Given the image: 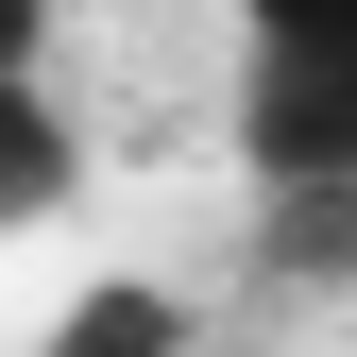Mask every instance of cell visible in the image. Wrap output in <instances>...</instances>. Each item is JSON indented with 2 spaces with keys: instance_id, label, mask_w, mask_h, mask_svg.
I'll list each match as a JSON object with an SVG mask.
<instances>
[{
  "instance_id": "6da1fadb",
  "label": "cell",
  "mask_w": 357,
  "mask_h": 357,
  "mask_svg": "<svg viewBox=\"0 0 357 357\" xmlns=\"http://www.w3.org/2000/svg\"><path fill=\"white\" fill-rule=\"evenodd\" d=\"M238 170L357 188V52H238Z\"/></svg>"
},
{
  "instance_id": "7a4b0ae2",
  "label": "cell",
  "mask_w": 357,
  "mask_h": 357,
  "mask_svg": "<svg viewBox=\"0 0 357 357\" xmlns=\"http://www.w3.org/2000/svg\"><path fill=\"white\" fill-rule=\"evenodd\" d=\"M85 204V119L52 68H0V238H34V221Z\"/></svg>"
},
{
  "instance_id": "3957f363",
  "label": "cell",
  "mask_w": 357,
  "mask_h": 357,
  "mask_svg": "<svg viewBox=\"0 0 357 357\" xmlns=\"http://www.w3.org/2000/svg\"><path fill=\"white\" fill-rule=\"evenodd\" d=\"M188 340H204V306L170 273H85L52 306V357H188Z\"/></svg>"
},
{
  "instance_id": "277c9868",
  "label": "cell",
  "mask_w": 357,
  "mask_h": 357,
  "mask_svg": "<svg viewBox=\"0 0 357 357\" xmlns=\"http://www.w3.org/2000/svg\"><path fill=\"white\" fill-rule=\"evenodd\" d=\"M238 52H357V0H238Z\"/></svg>"
},
{
  "instance_id": "5b68a950",
  "label": "cell",
  "mask_w": 357,
  "mask_h": 357,
  "mask_svg": "<svg viewBox=\"0 0 357 357\" xmlns=\"http://www.w3.org/2000/svg\"><path fill=\"white\" fill-rule=\"evenodd\" d=\"M0 68H52V0H0Z\"/></svg>"
}]
</instances>
